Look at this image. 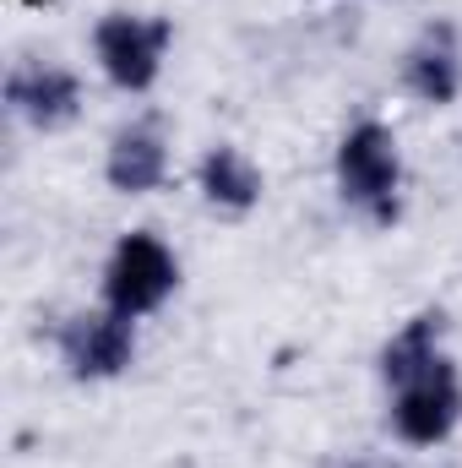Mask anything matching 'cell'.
<instances>
[{
    "instance_id": "cell-7",
    "label": "cell",
    "mask_w": 462,
    "mask_h": 468,
    "mask_svg": "<svg viewBox=\"0 0 462 468\" xmlns=\"http://www.w3.org/2000/svg\"><path fill=\"white\" fill-rule=\"evenodd\" d=\"M397 82L425 110H452L457 104L462 99V33H457L452 16L425 22L408 38V49L397 60Z\"/></svg>"
},
{
    "instance_id": "cell-2",
    "label": "cell",
    "mask_w": 462,
    "mask_h": 468,
    "mask_svg": "<svg viewBox=\"0 0 462 468\" xmlns=\"http://www.w3.org/2000/svg\"><path fill=\"white\" fill-rule=\"evenodd\" d=\"M180 289V256L163 234L152 229H125L104 256L99 272V305H110L131 322L158 316Z\"/></svg>"
},
{
    "instance_id": "cell-3",
    "label": "cell",
    "mask_w": 462,
    "mask_h": 468,
    "mask_svg": "<svg viewBox=\"0 0 462 468\" xmlns=\"http://www.w3.org/2000/svg\"><path fill=\"white\" fill-rule=\"evenodd\" d=\"M457 425H462V370L452 349L386 387V431H392V441L425 452V447L452 441Z\"/></svg>"
},
{
    "instance_id": "cell-1",
    "label": "cell",
    "mask_w": 462,
    "mask_h": 468,
    "mask_svg": "<svg viewBox=\"0 0 462 468\" xmlns=\"http://www.w3.org/2000/svg\"><path fill=\"white\" fill-rule=\"evenodd\" d=\"M403 180H408L403 142L386 120L364 115L338 136L332 186H338V202L353 218H364L370 229H392L403 218Z\"/></svg>"
},
{
    "instance_id": "cell-5",
    "label": "cell",
    "mask_w": 462,
    "mask_h": 468,
    "mask_svg": "<svg viewBox=\"0 0 462 468\" xmlns=\"http://www.w3.org/2000/svg\"><path fill=\"white\" fill-rule=\"evenodd\" d=\"M55 359L71 381L82 387H99V381H115L136 365V322L120 316L110 305H88V311H71L55 322Z\"/></svg>"
},
{
    "instance_id": "cell-8",
    "label": "cell",
    "mask_w": 462,
    "mask_h": 468,
    "mask_svg": "<svg viewBox=\"0 0 462 468\" xmlns=\"http://www.w3.org/2000/svg\"><path fill=\"white\" fill-rule=\"evenodd\" d=\"M174 153H169V125L158 115H131L104 142V186L120 197H152L169 186Z\"/></svg>"
},
{
    "instance_id": "cell-10",
    "label": "cell",
    "mask_w": 462,
    "mask_h": 468,
    "mask_svg": "<svg viewBox=\"0 0 462 468\" xmlns=\"http://www.w3.org/2000/svg\"><path fill=\"white\" fill-rule=\"evenodd\" d=\"M436 354H446V311L425 305V311H414V316L381 344V354H375V376H381V387H392V381H403L408 370L430 365Z\"/></svg>"
},
{
    "instance_id": "cell-4",
    "label": "cell",
    "mask_w": 462,
    "mask_h": 468,
    "mask_svg": "<svg viewBox=\"0 0 462 468\" xmlns=\"http://www.w3.org/2000/svg\"><path fill=\"white\" fill-rule=\"evenodd\" d=\"M169 49H174V22L169 16H152V11H104L93 22V66L104 71V82L115 93H125V99H142V93L158 88Z\"/></svg>"
},
{
    "instance_id": "cell-11",
    "label": "cell",
    "mask_w": 462,
    "mask_h": 468,
    "mask_svg": "<svg viewBox=\"0 0 462 468\" xmlns=\"http://www.w3.org/2000/svg\"><path fill=\"white\" fill-rule=\"evenodd\" d=\"M338 468H397L392 458H375V452H364V458H348V463H338Z\"/></svg>"
},
{
    "instance_id": "cell-6",
    "label": "cell",
    "mask_w": 462,
    "mask_h": 468,
    "mask_svg": "<svg viewBox=\"0 0 462 468\" xmlns=\"http://www.w3.org/2000/svg\"><path fill=\"white\" fill-rule=\"evenodd\" d=\"M82 104H88V88L60 60H16L5 71V110L22 120L27 131H38V136L77 125Z\"/></svg>"
},
{
    "instance_id": "cell-9",
    "label": "cell",
    "mask_w": 462,
    "mask_h": 468,
    "mask_svg": "<svg viewBox=\"0 0 462 468\" xmlns=\"http://www.w3.org/2000/svg\"><path fill=\"white\" fill-rule=\"evenodd\" d=\"M196 191H202V202H207L213 213H224V218H245V213L261 207L267 175H261V164H256L245 147H234V142H213V147L196 158Z\"/></svg>"
}]
</instances>
